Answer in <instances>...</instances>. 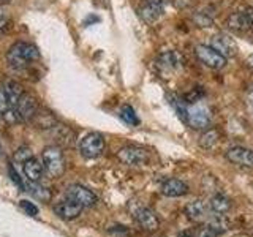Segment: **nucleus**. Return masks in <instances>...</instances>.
I'll list each match as a JSON object with an SVG mask.
<instances>
[{
	"mask_svg": "<svg viewBox=\"0 0 253 237\" xmlns=\"http://www.w3.org/2000/svg\"><path fill=\"white\" fill-rule=\"evenodd\" d=\"M40 57V52L34 44H29L26 41L14 43L6 52V62L14 70L27 68L34 60Z\"/></svg>",
	"mask_w": 253,
	"mask_h": 237,
	"instance_id": "f257e3e1",
	"label": "nucleus"
},
{
	"mask_svg": "<svg viewBox=\"0 0 253 237\" xmlns=\"http://www.w3.org/2000/svg\"><path fill=\"white\" fill-rule=\"evenodd\" d=\"M195 55L204 67L212 70H220L226 65V57L221 55L217 49H213L209 44H198L195 47Z\"/></svg>",
	"mask_w": 253,
	"mask_h": 237,
	"instance_id": "f03ea898",
	"label": "nucleus"
},
{
	"mask_svg": "<svg viewBox=\"0 0 253 237\" xmlns=\"http://www.w3.org/2000/svg\"><path fill=\"white\" fill-rule=\"evenodd\" d=\"M43 164L46 171L51 174V176L57 177L65 169V161H63V154L59 147L49 146L43 150Z\"/></svg>",
	"mask_w": 253,
	"mask_h": 237,
	"instance_id": "7ed1b4c3",
	"label": "nucleus"
},
{
	"mask_svg": "<svg viewBox=\"0 0 253 237\" xmlns=\"http://www.w3.org/2000/svg\"><path fill=\"white\" fill-rule=\"evenodd\" d=\"M105 138L100 133H89L81 139L79 150L85 158H97L105 152Z\"/></svg>",
	"mask_w": 253,
	"mask_h": 237,
	"instance_id": "20e7f679",
	"label": "nucleus"
},
{
	"mask_svg": "<svg viewBox=\"0 0 253 237\" xmlns=\"http://www.w3.org/2000/svg\"><path fill=\"white\" fill-rule=\"evenodd\" d=\"M117 158L128 166H141L149 160V152L138 146H126L117 152Z\"/></svg>",
	"mask_w": 253,
	"mask_h": 237,
	"instance_id": "39448f33",
	"label": "nucleus"
},
{
	"mask_svg": "<svg viewBox=\"0 0 253 237\" xmlns=\"http://www.w3.org/2000/svg\"><path fill=\"white\" fill-rule=\"evenodd\" d=\"M185 123H188L192 128L195 130H204L208 128L211 123V113L209 109L204 105H195L192 108L187 109V120Z\"/></svg>",
	"mask_w": 253,
	"mask_h": 237,
	"instance_id": "423d86ee",
	"label": "nucleus"
},
{
	"mask_svg": "<svg viewBox=\"0 0 253 237\" xmlns=\"http://www.w3.org/2000/svg\"><path fill=\"white\" fill-rule=\"evenodd\" d=\"M67 199L75 201L83 207H92L97 204V196H95L89 188H85L83 185H71L67 190Z\"/></svg>",
	"mask_w": 253,
	"mask_h": 237,
	"instance_id": "0eeeda50",
	"label": "nucleus"
},
{
	"mask_svg": "<svg viewBox=\"0 0 253 237\" xmlns=\"http://www.w3.org/2000/svg\"><path fill=\"white\" fill-rule=\"evenodd\" d=\"M165 5L166 0H147L139 11L142 21L147 24H154L155 21H158L165 13Z\"/></svg>",
	"mask_w": 253,
	"mask_h": 237,
	"instance_id": "6e6552de",
	"label": "nucleus"
},
{
	"mask_svg": "<svg viewBox=\"0 0 253 237\" xmlns=\"http://www.w3.org/2000/svg\"><path fill=\"white\" fill-rule=\"evenodd\" d=\"M211 46L213 47V49H217L221 55H225L226 59L234 57V55L237 54V44H236V41L231 37H228L225 34L213 35L212 40H211Z\"/></svg>",
	"mask_w": 253,
	"mask_h": 237,
	"instance_id": "1a4fd4ad",
	"label": "nucleus"
},
{
	"mask_svg": "<svg viewBox=\"0 0 253 237\" xmlns=\"http://www.w3.org/2000/svg\"><path fill=\"white\" fill-rule=\"evenodd\" d=\"M18 109V113L22 118V122H29V120H34L35 116L38 114V105H37V100L32 97L29 93H24L22 97L19 98L18 105L14 106Z\"/></svg>",
	"mask_w": 253,
	"mask_h": 237,
	"instance_id": "9d476101",
	"label": "nucleus"
},
{
	"mask_svg": "<svg viewBox=\"0 0 253 237\" xmlns=\"http://www.w3.org/2000/svg\"><path fill=\"white\" fill-rule=\"evenodd\" d=\"M226 158L234 164L244 166V168H252L253 166V150L245 147H231L228 149Z\"/></svg>",
	"mask_w": 253,
	"mask_h": 237,
	"instance_id": "9b49d317",
	"label": "nucleus"
},
{
	"mask_svg": "<svg viewBox=\"0 0 253 237\" xmlns=\"http://www.w3.org/2000/svg\"><path fill=\"white\" fill-rule=\"evenodd\" d=\"M134 220H136L138 225L142 229H146V231H155V229L158 228V225H160L157 215L147 207H141L134 212Z\"/></svg>",
	"mask_w": 253,
	"mask_h": 237,
	"instance_id": "f8f14e48",
	"label": "nucleus"
},
{
	"mask_svg": "<svg viewBox=\"0 0 253 237\" xmlns=\"http://www.w3.org/2000/svg\"><path fill=\"white\" fill-rule=\"evenodd\" d=\"M83 210V205H79L75 201H63L59 202L57 205L54 207V212L63 220H75L76 217H79V213Z\"/></svg>",
	"mask_w": 253,
	"mask_h": 237,
	"instance_id": "ddd939ff",
	"label": "nucleus"
},
{
	"mask_svg": "<svg viewBox=\"0 0 253 237\" xmlns=\"http://www.w3.org/2000/svg\"><path fill=\"white\" fill-rule=\"evenodd\" d=\"M226 26L229 30L236 32V34H244L252 29V24L245 13H231L226 19Z\"/></svg>",
	"mask_w": 253,
	"mask_h": 237,
	"instance_id": "4468645a",
	"label": "nucleus"
},
{
	"mask_svg": "<svg viewBox=\"0 0 253 237\" xmlns=\"http://www.w3.org/2000/svg\"><path fill=\"white\" fill-rule=\"evenodd\" d=\"M2 90L5 93L8 103H10V106H16V105H18L19 98L24 95L22 85L18 81H14V79H6V81L3 82V89Z\"/></svg>",
	"mask_w": 253,
	"mask_h": 237,
	"instance_id": "2eb2a0df",
	"label": "nucleus"
},
{
	"mask_svg": "<svg viewBox=\"0 0 253 237\" xmlns=\"http://www.w3.org/2000/svg\"><path fill=\"white\" fill-rule=\"evenodd\" d=\"M187 192H188L187 184L179 179H168L162 185V193L168 198H177V196L185 195Z\"/></svg>",
	"mask_w": 253,
	"mask_h": 237,
	"instance_id": "dca6fc26",
	"label": "nucleus"
},
{
	"mask_svg": "<svg viewBox=\"0 0 253 237\" xmlns=\"http://www.w3.org/2000/svg\"><path fill=\"white\" fill-rule=\"evenodd\" d=\"M22 169H24V176L30 182H38L43 176V164L34 157L22 163Z\"/></svg>",
	"mask_w": 253,
	"mask_h": 237,
	"instance_id": "f3484780",
	"label": "nucleus"
},
{
	"mask_svg": "<svg viewBox=\"0 0 253 237\" xmlns=\"http://www.w3.org/2000/svg\"><path fill=\"white\" fill-rule=\"evenodd\" d=\"M228 229H229L228 220H226V218H223V215H218V217L212 218V220L209 221L208 226L204 228L203 234H209V236H215V237H218L220 234L226 233Z\"/></svg>",
	"mask_w": 253,
	"mask_h": 237,
	"instance_id": "a211bd4d",
	"label": "nucleus"
},
{
	"mask_svg": "<svg viewBox=\"0 0 253 237\" xmlns=\"http://www.w3.org/2000/svg\"><path fill=\"white\" fill-rule=\"evenodd\" d=\"M158 63L157 65L160 67L162 70L165 71H174L177 67H179V63H180V57H179V54L177 52H174V51H168V52H163L160 57H158L157 60Z\"/></svg>",
	"mask_w": 253,
	"mask_h": 237,
	"instance_id": "6ab92c4d",
	"label": "nucleus"
},
{
	"mask_svg": "<svg viewBox=\"0 0 253 237\" xmlns=\"http://www.w3.org/2000/svg\"><path fill=\"white\" fill-rule=\"evenodd\" d=\"M185 215L192 221H201L206 217V204L203 201H192L187 204Z\"/></svg>",
	"mask_w": 253,
	"mask_h": 237,
	"instance_id": "aec40b11",
	"label": "nucleus"
},
{
	"mask_svg": "<svg viewBox=\"0 0 253 237\" xmlns=\"http://www.w3.org/2000/svg\"><path fill=\"white\" fill-rule=\"evenodd\" d=\"M211 209L217 215H225V213L231 209V201L223 195H215L211 199Z\"/></svg>",
	"mask_w": 253,
	"mask_h": 237,
	"instance_id": "412c9836",
	"label": "nucleus"
},
{
	"mask_svg": "<svg viewBox=\"0 0 253 237\" xmlns=\"http://www.w3.org/2000/svg\"><path fill=\"white\" fill-rule=\"evenodd\" d=\"M220 141V133L215 128H211L208 131H204L200 138V146L203 149H212L213 146Z\"/></svg>",
	"mask_w": 253,
	"mask_h": 237,
	"instance_id": "4be33fe9",
	"label": "nucleus"
},
{
	"mask_svg": "<svg viewBox=\"0 0 253 237\" xmlns=\"http://www.w3.org/2000/svg\"><path fill=\"white\" fill-rule=\"evenodd\" d=\"M169 105L174 108V111L177 113V116L182 118V120H187V105H185V101L179 98L177 95H172V97H169Z\"/></svg>",
	"mask_w": 253,
	"mask_h": 237,
	"instance_id": "5701e85b",
	"label": "nucleus"
},
{
	"mask_svg": "<svg viewBox=\"0 0 253 237\" xmlns=\"http://www.w3.org/2000/svg\"><path fill=\"white\" fill-rule=\"evenodd\" d=\"M119 116H121V118L126 125H138L139 123V118H138L136 113H134V109L130 105L122 106L121 114H119Z\"/></svg>",
	"mask_w": 253,
	"mask_h": 237,
	"instance_id": "b1692460",
	"label": "nucleus"
},
{
	"mask_svg": "<svg viewBox=\"0 0 253 237\" xmlns=\"http://www.w3.org/2000/svg\"><path fill=\"white\" fill-rule=\"evenodd\" d=\"M26 192L32 193L35 198H38V199H42V201H47V199H49V192H47L46 188L37 185L35 182H30L29 180V185L26 187Z\"/></svg>",
	"mask_w": 253,
	"mask_h": 237,
	"instance_id": "393cba45",
	"label": "nucleus"
},
{
	"mask_svg": "<svg viewBox=\"0 0 253 237\" xmlns=\"http://www.w3.org/2000/svg\"><path fill=\"white\" fill-rule=\"evenodd\" d=\"M192 19H193V22L196 24L198 27H211V26H212V22H213V19L211 18V16H209V14H206V13H203V11L195 13V14L192 16Z\"/></svg>",
	"mask_w": 253,
	"mask_h": 237,
	"instance_id": "a878e982",
	"label": "nucleus"
},
{
	"mask_svg": "<svg viewBox=\"0 0 253 237\" xmlns=\"http://www.w3.org/2000/svg\"><path fill=\"white\" fill-rule=\"evenodd\" d=\"M203 97H204V90L193 89V90H190L188 93H185L184 97H182V100L185 101V105H195V103L201 101Z\"/></svg>",
	"mask_w": 253,
	"mask_h": 237,
	"instance_id": "bb28decb",
	"label": "nucleus"
},
{
	"mask_svg": "<svg viewBox=\"0 0 253 237\" xmlns=\"http://www.w3.org/2000/svg\"><path fill=\"white\" fill-rule=\"evenodd\" d=\"M21 209L27 213L30 217H37L38 215V207L34 202H29V201H21Z\"/></svg>",
	"mask_w": 253,
	"mask_h": 237,
	"instance_id": "cd10ccee",
	"label": "nucleus"
},
{
	"mask_svg": "<svg viewBox=\"0 0 253 237\" xmlns=\"http://www.w3.org/2000/svg\"><path fill=\"white\" fill-rule=\"evenodd\" d=\"M34 155H32V150L29 149V147H21L18 152H16V155H14V158L18 161H21V163H24V161H27L29 158H32Z\"/></svg>",
	"mask_w": 253,
	"mask_h": 237,
	"instance_id": "c85d7f7f",
	"label": "nucleus"
},
{
	"mask_svg": "<svg viewBox=\"0 0 253 237\" xmlns=\"http://www.w3.org/2000/svg\"><path fill=\"white\" fill-rule=\"evenodd\" d=\"M10 177H11V180L14 182L16 185H18L21 190H24V192H26V185H24V182L21 180V177H19V174L16 172L13 168H10Z\"/></svg>",
	"mask_w": 253,
	"mask_h": 237,
	"instance_id": "c756f323",
	"label": "nucleus"
},
{
	"mask_svg": "<svg viewBox=\"0 0 253 237\" xmlns=\"http://www.w3.org/2000/svg\"><path fill=\"white\" fill-rule=\"evenodd\" d=\"M8 108H10V103H8L3 90H0V116H3Z\"/></svg>",
	"mask_w": 253,
	"mask_h": 237,
	"instance_id": "7c9ffc66",
	"label": "nucleus"
},
{
	"mask_svg": "<svg viewBox=\"0 0 253 237\" xmlns=\"http://www.w3.org/2000/svg\"><path fill=\"white\" fill-rule=\"evenodd\" d=\"M195 3V0H174V6L179 8V10H184V8H190Z\"/></svg>",
	"mask_w": 253,
	"mask_h": 237,
	"instance_id": "2f4dec72",
	"label": "nucleus"
},
{
	"mask_svg": "<svg viewBox=\"0 0 253 237\" xmlns=\"http://www.w3.org/2000/svg\"><path fill=\"white\" fill-rule=\"evenodd\" d=\"M6 24H8V18H6V14L0 11V30L5 29V27H6Z\"/></svg>",
	"mask_w": 253,
	"mask_h": 237,
	"instance_id": "473e14b6",
	"label": "nucleus"
},
{
	"mask_svg": "<svg viewBox=\"0 0 253 237\" xmlns=\"http://www.w3.org/2000/svg\"><path fill=\"white\" fill-rule=\"evenodd\" d=\"M244 13L247 14V18H249V21H250V24H252V27H253V6H249Z\"/></svg>",
	"mask_w": 253,
	"mask_h": 237,
	"instance_id": "72a5a7b5",
	"label": "nucleus"
},
{
	"mask_svg": "<svg viewBox=\"0 0 253 237\" xmlns=\"http://www.w3.org/2000/svg\"><path fill=\"white\" fill-rule=\"evenodd\" d=\"M90 21H92V22H98L100 19L97 18V16H89V18H87V19L84 21V26H87V24H89Z\"/></svg>",
	"mask_w": 253,
	"mask_h": 237,
	"instance_id": "f704fd0d",
	"label": "nucleus"
},
{
	"mask_svg": "<svg viewBox=\"0 0 253 237\" xmlns=\"http://www.w3.org/2000/svg\"><path fill=\"white\" fill-rule=\"evenodd\" d=\"M204 237H213V236H204Z\"/></svg>",
	"mask_w": 253,
	"mask_h": 237,
	"instance_id": "c9c22d12",
	"label": "nucleus"
},
{
	"mask_svg": "<svg viewBox=\"0 0 253 237\" xmlns=\"http://www.w3.org/2000/svg\"><path fill=\"white\" fill-rule=\"evenodd\" d=\"M252 62H253V57H252Z\"/></svg>",
	"mask_w": 253,
	"mask_h": 237,
	"instance_id": "e433bc0d",
	"label": "nucleus"
}]
</instances>
